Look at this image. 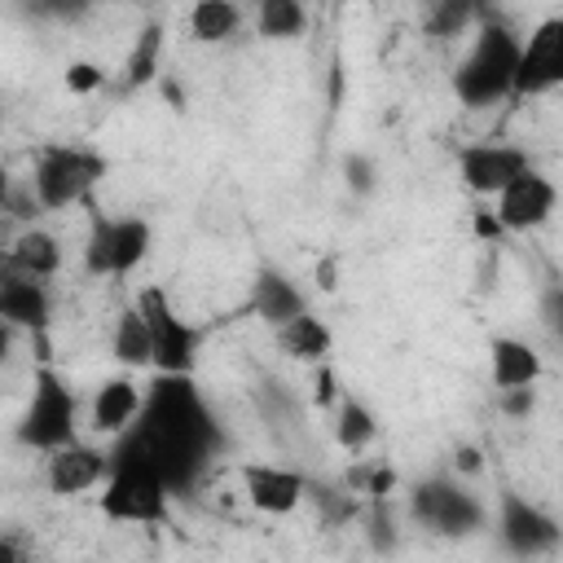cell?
<instances>
[{
  "label": "cell",
  "instance_id": "f1b7e54d",
  "mask_svg": "<svg viewBox=\"0 0 563 563\" xmlns=\"http://www.w3.org/2000/svg\"><path fill=\"white\" fill-rule=\"evenodd\" d=\"M343 176H347V189H352V194H369V189L378 185L374 158H365V154H347V163H343Z\"/></svg>",
  "mask_w": 563,
  "mask_h": 563
},
{
  "label": "cell",
  "instance_id": "7402d4cb",
  "mask_svg": "<svg viewBox=\"0 0 563 563\" xmlns=\"http://www.w3.org/2000/svg\"><path fill=\"white\" fill-rule=\"evenodd\" d=\"M374 435H378L374 409H369L365 400H356V396H339V405H334V440H339L347 453H361Z\"/></svg>",
  "mask_w": 563,
  "mask_h": 563
},
{
  "label": "cell",
  "instance_id": "4dcf8cb0",
  "mask_svg": "<svg viewBox=\"0 0 563 563\" xmlns=\"http://www.w3.org/2000/svg\"><path fill=\"white\" fill-rule=\"evenodd\" d=\"M317 374H312V400H317V409H330V405H339V378H334V369L330 365H312Z\"/></svg>",
  "mask_w": 563,
  "mask_h": 563
},
{
  "label": "cell",
  "instance_id": "9a60e30c",
  "mask_svg": "<svg viewBox=\"0 0 563 563\" xmlns=\"http://www.w3.org/2000/svg\"><path fill=\"white\" fill-rule=\"evenodd\" d=\"M53 317V299L48 286L22 273H4L0 277V321L9 330H44Z\"/></svg>",
  "mask_w": 563,
  "mask_h": 563
},
{
  "label": "cell",
  "instance_id": "7a4b0ae2",
  "mask_svg": "<svg viewBox=\"0 0 563 563\" xmlns=\"http://www.w3.org/2000/svg\"><path fill=\"white\" fill-rule=\"evenodd\" d=\"M515 62H519V35L506 22L484 18L475 40H471V48H466V57H462V66H457V75H453V92L466 106L484 110V106L510 97Z\"/></svg>",
  "mask_w": 563,
  "mask_h": 563
},
{
  "label": "cell",
  "instance_id": "8992f818",
  "mask_svg": "<svg viewBox=\"0 0 563 563\" xmlns=\"http://www.w3.org/2000/svg\"><path fill=\"white\" fill-rule=\"evenodd\" d=\"M409 510H413V519L427 528V532H435V537H471V532H479L484 523H488V510H484V501L471 493V488H462L457 479H449V475H435V479H422L413 493H409Z\"/></svg>",
  "mask_w": 563,
  "mask_h": 563
},
{
  "label": "cell",
  "instance_id": "484cf974",
  "mask_svg": "<svg viewBox=\"0 0 563 563\" xmlns=\"http://www.w3.org/2000/svg\"><path fill=\"white\" fill-rule=\"evenodd\" d=\"M110 238H114V220L110 216H92L88 242H84V268L92 277H110Z\"/></svg>",
  "mask_w": 563,
  "mask_h": 563
},
{
  "label": "cell",
  "instance_id": "1f68e13d",
  "mask_svg": "<svg viewBox=\"0 0 563 563\" xmlns=\"http://www.w3.org/2000/svg\"><path fill=\"white\" fill-rule=\"evenodd\" d=\"M532 405H537V391H532V387H510V391H501V413H510V418H528Z\"/></svg>",
  "mask_w": 563,
  "mask_h": 563
},
{
  "label": "cell",
  "instance_id": "4316f807",
  "mask_svg": "<svg viewBox=\"0 0 563 563\" xmlns=\"http://www.w3.org/2000/svg\"><path fill=\"white\" fill-rule=\"evenodd\" d=\"M466 22H471V4H457V0H444V4H435V13H431V31H435V35H457Z\"/></svg>",
  "mask_w": 563,
  "mask_h": 563
},
{
  "label": "cell",
  "instance_id": "5bb4252c",
  "mask_svg": "<svg viewBox=\"0 0 563 563\" xmlns=\"http://www.w3.org/2000/svg\"><path fill=\"white\" fill-rule=\"evenodd\" d=\"M141 396H145V387H141L136 378H128V374L106 378V383L92 391V405H88V427H92L97 435L119 440V435H123V431L136 422V413H141Z\"/></svg>",
  "mask_w": 563,
  "mask_h": 563
},
{
  "label": "cell",
  "instance_id": "836d02e7",
  "mask_svg": "<svg viewBox=\"0 0 563 563\" xmlns=\"http://www.w3.org/2000/svg\"><path fill=\"white\" fill-rule=\"evenodd\" d=\"M453 466H457L462 475H475V471L484 466V457H479V449H471V444H466V449H457V453H453Z\"/></svg>",
  "mask_w": 563,
  "mask_h": 563
},
{
  "label": "cell",
  "instance_id": "30bf717a",
  "mask_svg": "<svg viewBox=\"0 0 563 563\" xmlns=\"http://www.w3.org/2000/svg\"><path fill=\"white\" fill-rule=\"evenodd\" d=\"M532 163H528V150L519 145H501V141H479V145H462L457 150V176L471 194L479 198H497L515 176H523Z\"/></svg>",
  "mask_w": 563,
  "mask_h": 563
},
{
  "label": "cell",
  "instance_id": "8fae6325",
  "mask_svg": "<svg viewBox=\"0 0 563 563\" xmlns=\"http://www.w3.org/2000/svg\"><path fill=\"white\" fill-rule=\"evenodd\" d=\"M554 202H559V189L550 185V176H541L537 167H528L523 176H515L497 194L493 220L501 224V233H528V229H537V224L550 220Z\"/></svg>",
  "mask_w": 563,
  "mask_h": 563
},
{
  "label": "cell",
  "instance_id": "d6986e66",
  "mask_svg": "<svg viewBox=\"0 0 563 563\" xmlns=\"http://www.w3.org/2000/svg\"><path fill=\"white\" fill-rule=\"evenodd\" d=\"M277 343H282V352L295 356V361L325 365V356H330V347H334V334H330V325H325L317 312H299L295 321L277 325Z\"/></svg>",
  "mask_w": 563,
  "mask_h": 563
},
{
  "label": "cell",
  "instance_id": "cb8c5ba5",
  "mask_svg": "<svg viewBox=\"0 0 563 563\" xmlns=\"http://www.w3.org/2000/svg\"><path fill=\"white\" fill-rule=\"evenodd\" d=\"M308 26V9L299 0H260L255 9V31L264 40H295Z\"/></svg>",
  "mask_w": 563,
  "mask_h": 563
},
{
  "label": "cell",
  "instance_id": "ac0fdd59",
  "mask_svg": "<svg viewBox=\"0 0 563 563\" xmlns=\"http://www.w3.org/2000/svg\"><path fill=\"white\" fill-rule=\"evenodd\" d=\"M9 264H13V273L44 282V277H53V273L62 268V242H57L48 229L26 224V229L13 238V246H9Z\"/></svg>",
  "mask_w": 563,
  "mask_h": 563
},
{
  "label": "cell",
  "instance_id": "d6a6232c",
  "mask_svg": "<svg viewBox=\"0 0 563 563\" xmlns=\"http://www.w3.org/2000/svg\"><path fill=\"white\" fill-rule=\"evenodd\" d=\"M391 484H396V471H391V466H369V475H365V493H369L374 501H383V497L391 493Z\"/></svg>",
  "mask_w": 563,
  "mask_h": 563
},
{
  "label": "cell",
  "instance_id": "f35d334b",
  "mask_svg": "<svg viewBox=\"0 0 563 563\" xmlns=\"http://www.w3.org/2000/svg\"><path fill=\"white\" fill-rule=\"evenodd\" d=\"M9 194H13V185H9V172L0 167V211H4V202H9Z\"/></svg>",
  "mask_w": 563,
  "mask_h": 563
},
{
  "label": "cell",
  "instance_id": "74e56055",
  "mask_svg": "<svg viewBox=\"0 0 563 563\" xmlns=\"http://www.w3.org/2000/svg\"><path fill=\"white\" fill-rule=\"evenodd\" d=\"M9 352H13V330H9L4 321H0V361H4Z\"/></svg>",
  "mask_w": 563,
  "mask_h": 563
},
{
  "label": "cell",
  "instance_id": "603a6c76",
  "mask_svg": "<svg viewBox=\"0 0 563 563\" xmlns=\"http://www.w3.org/2000/svg\"><path fill=\"white\" fill-rule=\"evenodd\" d=\"M242 26V9L229 0H198L189 9V35L202 44H220Z\"/></svg>",
  "mask_w": 563,
  "mask_h": 563
},
{
  "label": "cell",
  "instance_id": "e0dca14e",
  "mask_svg": "<svg viewBox=\"0 0 563 563\" xmlns=\"http://www.w3.org/2000/svg\"><path fill=\"white\" fill-rule=\"evenodd\" d=\"M488 365H493V387L510 391V387H532L541 378V356L532 343L515 339V334H493L488 343Z\"/></svg>",
  "mask_w": 563,
  "mask_h": 563
},
{
  "label": "cell",
  "instance_id": "d4e9b609",
  "mask_svg": "<svg viewBox=\"0 0 563 563\" xmlns=\"http://www.w3.org/2000/svg\"><path fill=\"white\" fill-rule=\"evenodd\" d=\"M158 53H163V26L145 22L132 53H128V88H141V84L158 79Z\"/></svg>",
  "mask_w": 563,
  "mask_h": 563
},
{
  "label": "cell",
  "instance_id": "f546056e",
  "mask_svg": "<svg viewBox=\"0 0 563 563\" xmlns=\"http://www.w3.org/2000/svg\"><path fill=\"white\" fill-rule=\"evenodd\" d=\"M369 545L378 554L396 550V528H391V515L383 510V501H374V515H369Z\"/></svg>",
  "mask_w": 563,
  "mask_h": 563
},
{
  "label": "cell",
  "instance_id": "44dd1931",
  "mask_svg": "<svg viewBox=\"0 0 563 563\" xmlns=\"http://www.w3.org/2000/svg\"><path fill=\"white\" fill-rule=\"evenodd\" d=\"M150 220L141 216H119L114 220V238H110V277H128L145 255H150Z\"/></svg>",
  "mask_w": 563,
  "mask_h": 563
},
{
  "label": "cell",
  "instance_id": "52a82bcc",
  "mask_svg": "<svg viewBox=\"0 0 563 563\" xmlns=\"http://www.w3.org/2000/svg\"><path fill=\"white\" fill-rule=\"evenodd\" d=\"M145 325H150V343H154V369L158 374H194L198 361V330L167 303V295L158 286H145L136 299Z\"/></svg>",
  "mask_w": 563,
  "mask_h": 563
},
{
  "label": "cell",
  "instance_id": "2e32d148",
  "mask_svg": "<svg viewBox=\"0 0 563 563\" xmlns=\"http://www.w3.org/2000/svg\"><path fill=\"white\" fill-rule=\"evenodd\" d=\"M251 308H255V317H264L277 330L286 321H295L299 312H308V299L282 268H260L255 286H251Z\"/></svg>",
  "mask_w": 563,
  "mask_h": 563
},
{
  "label": "cell",
  "instance_id": "ffe728a7",
  "mask_svg": "<svg viewBox=\"0 0 563 563\" xmlns=\"http://www.w3.org/2000/svg\"><path fill=\"white\" fill-rule=\"evenodd\" d=\"M110 352L123 369H150L154 365V343H150V325L141 317V308H123L119 321H114V334H110Z\"/></svg>",
  "mask_w": 563,
  "mask_h": 563
},
{
  "label": "cell",
  "instance_id": "83f0119b",
  "mask_svg": "<svg viewBox=\"0 0 563 563\" xmlns=\"http://www.w3.org/2000/svg\"><path fill=\"white\" fill-rule=\"evenodd\" d=\"M101 84H106V70H101L97 62H70V66H66V88H70V92L88 97V92H97Z\"/></svg>",
  "mask_w": 563,
  "mask_h": 563
},
{
  "label": "cell",
  "instance_id": "6da1fadb",
  "mask_svg": "<svg viewBox=\"0 0 563 563\" xmlns=\"http://www.w3.org/2000/svg\"><path fill=\"white\" fill-rule=\"evenodd\" d=\"M114 449L150 462L172 493H189L224 449V435L189 374H158L141 396L136 422L114 440Z\"/></svg>",
  "mask_w": 563,
  "mask_h": 563
},
{
  "label": "cell",
  "instance_id": "4fadbf2b",
  "mask_svg": "<svg viewBox=\"0 0 563 563\" xmlns=\"http://www.w3.org/2000/svg\"><path fill=\"white\" fill-rule=\"evenodd\" d=\"M110 471V449H97V444H66L57 453H48V488L57 497H79L88 488H97Z\"/></svg>",
  "mask_w": 563,
  "mask_h": 563
},
{
  "label": "cell",
  "instance_id": "7c38bea8",
  "mask_svg": "<svg viewBox=\"0 0 563 563\" xmlns=\"http://www.w3.org/2000/svg\"><path fill=\"white\" fill-rule=\"evenodd\" d=\"M242 488H246V501L260 510V515H290L303 493H308V479L290 466H268V462H246L242 466Z\"/></svg>",
  "mask_w": 563,
  "mask_h": 563
},
{
  "label": "cell",
  "instance_id": "d590c367",
  "mask_svg": "<svg viewBox=\"0 0 563 563\" xmlns=\"http://www.w3.org/2000/svg\"><path fill=\"white\" fill-rule=\"evenodd\" d=\"M0 563H26V559H22V550H18L9 537H0Z\"/></svg>",
  "mask_w": 563,
  "mask_h": 563
},
{
  "label": "cell",
  "instance_id": "e575fe53",
  "mask_svg": "<svg viewBox=\"0 0 563 563\" xmlns=\"http://www.w3.org/2000/svg\"><path fill=\"white\" fill-rule=\"evenodd\" d=\"M475 233H479L484 242H497V238H501V224L493 220V211H475Z\"/></svg>",
  "mask_w": 563,
  "mask_h": 563
},
{
  "label": "cell",
  "instance_id": "5b68a950",
  "mask_svg": "<svg viewBox=\"0 0 563 563\" xmlns=\"http://www.w3.org/2000/svg\"><path fill=\"white\" fill-rule=\"evenodd\" d=\"M106 176V158L84 145H44L31 172V194L40 207L62 211L70 202H84L88 189Z\"/></svg>",
  "mask_w": 563,
  "mask_h": 563
},
{
  "label": "cell",
  "instance_id": "277c9868",
  "mask_svg": "<svg viewBox=\"0 0 563 563\" xmlns=\"http://www.w3.org/2000/svg\"><path fill=\"white\" fill-rule=\"evenodd\" d=\"M75 418H79L75 391L66 387V378L57 369L40 365L31 378L26 409L18 418V444L40 449V453H57V449L75 444Z\"/></svg>",
  "mask_w": 563,
  "mask_h": 563
},
{
  "label": "cell",
  "instance_id": "8d00e7d4",
  "mask_svg": "<svg viewBox=\"0 0 563 563\" xmlns=\"http://www.w3.org/2000/svg\"><path fill=\"white\" fill-rule=\"evenodd\" d=\"M163 92H167V101H176V110H185V88L176 79H163Z\"/></svg>",
  "mask_w": 563,
  "mask_h": 563
},
{
  "label": "cell",
  "instance_id": "3957f363",
  "mask_svg": "<svg viewBox=\"0 0 563 563\" xmlns=\"http://www.w3.org/2000/svg\"><path fill=\"white\" fill-rule=\"evenodd\" d=\"M101 515L119 523H163L172 488L158 479L150 462H141L128 449H110V471L101 479Z\"/></svg>",
  "mask_w": 563,
  "mask_h": 563
},
{
  "label": "cell",
  "instance_id": "9c48e42d",
  "mask_svg": "<svg viewBox=\"0 0 563 563\" xmlns=\"http://www.w3.org/2000/svg\"><path fill=\"white\" fill-rule=\"evenodd\" d=\"M563 84V18H545L528 40H519V62L510 97H541Z\"/></svg>",
  "mask_w": 563,
  "mask_h": 563
},
{
  "label": "cell",
  "instance_id": "ba28073f",
  "mask_svg": "<svg viewBox=\"0 0 563 563\" xmlns=\"http://www.w3.org/2000/svg\"><path fill=\"white\" fill-rule=\"evenodd\" d=\"M497 541L515 559H537V554H550L559 545V523L537 501L519 497L515 488H501V497H497Z\"/></svg>",
  "mask_w": 563,
  "mask_h": 563
}]
</instances>
